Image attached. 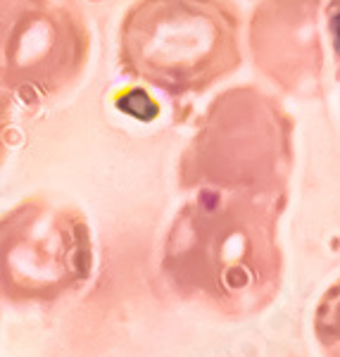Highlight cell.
Wrapping results in <instances>:
<instances>
[{"label": "cell", "mask_w": 340, "mask_h": 357, "mask_svg": "<svg viewBox=\"0 0 340 357\" xmlns=\"http://www.w3.org/2000/svg\"><path fill=\"white\" fill-rule=\"evenodd\" d=\"M286 200L198 191L178 207L162 243L167 286L181 301L226 319L259 314L279 298Z\"/></svg>", "instance_id": "obj_1"}, {"label": "cell", "mask_w": 340, "mask_h": 357, "mask_svg": "<svg viewBox=\"0 0 340 357\" xmlns=\"http://www.w3.org/2000/svg\"><path fill=\"white\" fill-rule=\"evenodd\" d=\"M293 117L257 86H235L207 105L178 160L183 191L286 200L293 174Z\"/></svg>", "instance_id": "obj_2"}, {"label": "cell", "mask_w": 340, "mask_h": 357, "mask_svg": "<svg viewBox=\"0 0 340 357\" xmlns=\"http://www.w3.org/2000/svg\"><path fill=\"white\" fill-rule=\"evenodd\" d=\"M240 62L229 0H134L119 24V69L176 100L210 91Z\"/></svg>", "instance_id": "obj_3"}, {"label": "cell", "mask_w": 340, "mask_h": 357, "mask_svg": "<svg viewBox=\"0 0 340 357\" xmlns=\"http://www.w3.org/2000/svg\"><path fill=\"white\" fill-rule=\"evenodd\" d=\"M93 272L88 222L77 207L31 195L0 220V286L10 303H53Z\"/></svg>", "instance_id": "obj_4"}, {"label": "cell", "mask_w": 340, "mask_h": 357, "mask_svg": "<svg viewBox=\"0 0 340 357\" xmlns=\"http://www.w3.org/2000/svg\"><path fill=\"white\" fill-rule=\"evenodd\" d=\"M88 31L82 15L53 0H5L3 86L24 102L55 98L82 77Z\"/></svg>", "instance_id": "obj_5"}, {"label": "cell", "mask_w": 340, "mask_h": 357, "mask_svg": "<svg viewBox=\"0 0 340 357\" xmlns=\"http://www.w3.org/2000/svg\"><path fill=\"white\" fill-rule=\"evenodd\" d=\"M319 0H262L252 15L250 48L255 67L293 96L314 91L321 82Z\"/></svg>", "instance_id": "obj_6"}, {"label": "cell", "mask_w": 340, "mask_h": 357, "mask_svg": "<svg viewBox=\"0 0 340 357\" xmlns=\"http://www.w3.org/2000/svg\"><path fill=\"white\" fill-rule=\"evenodd\" d=\"M312 326L324 357H340V279L333 281L319 298Z\"/></svg>", "instance_id": "obj_7"}, {"label": "cell", "mask_w": 340, "mask_h": 357, "mask_svg": "<svg viewBox=\"0 0 340 357\" xmlns=\"http://www.w3.org/2000/svg\"><path fill=\"white\" fill-rule=\"evenodd\" d=\"M326 26L331 33V45L340 62V0H328L326 3Z\"/></svg>", "instance_id": "obj_8"}]
</instances>
